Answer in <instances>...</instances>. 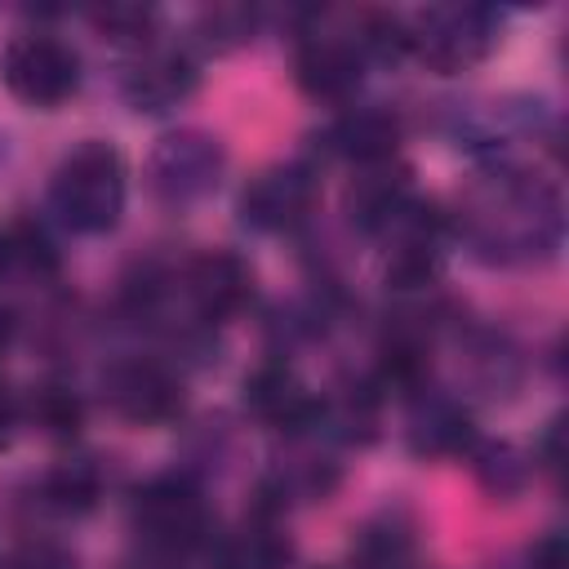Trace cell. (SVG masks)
<instances>
[{
    "label": "cell",
    "instance_id": "cell-1",
    "mask_svg": "<svg viewBox=\"0 0 569 569\" xmlns=\"http://www.w3.org/2000/svg\"><path fill=\"white\" fill-rule=\"evenodd\" d=\"M458 231L485 262H533L560 244V196L520 173L493 169L458 209Z\"/></svg>",
    "mask_w": 569,
    "mask_h": 569
},
{
    "label": "cell",
    "instance_id": "cell-2",
    "mask_svg": "<svg viewBox=\"0 0 569 569\" xmlns=\"http://www.w3.org/2000/svg\"><path fill=\"white\" fill-rule=\"evenodd\" d=\"M124 200H129L124 156L102 138L76 142L49 178V209L76 236L116 231L120 218H124Z\"/></svg>",
    "mask_w": 569,
    "mask_h": 569
},
{
    "label": "cell",
    "instance_id": "cell-3",
    "mask_svg": "<svg viewBox=\"0 0 569 569\" xmlns=\"http://www.w3.org/2000/svg\"><path fill=\"white\" fill-rule=\"evenodd\" d=\"M129 525L138 547L187 560L213 542V511L187 476H151L129 498Z\"/></svg>",
    "mask_w": 569,
    "mask_h": 569
},
{
    "label": "cell",
    "instance_id": "cell-4",
    "mask_svg": "<svg viewBox=\"0 0 569 569\" xmlns=\"http://www.w3.org/2000/svg\"><path fill=\"white\" fill-rule=\"evenodd\" d=\"M365 31L360 18L342 13H311V22L298 31L293 44V80L316 102H347L365 80Z\"/></svg>",
    "mask_w": 569,
    "mask_h": 569
},
{
    "label": "cell",
    "instance_id": "cell-5",
    "mask_svg": "<svg viewBox=\"0 0 569 569\" xmlns=\"http://www.w3.org/2000/svg\"><path fill=\"white\" fill-rule=\"evenodd\" d=\"M405 31H409V53L422 67L440 76H458L493 53L502 36V18L485 4H431L418 18H409Z\"/></svg>",
    "mask_w": 569,
    "mask_h": 569
},
{
    "label": "cell",
    "instance_id": "cell-6",
    "mask_svg": "<svg viewBox=\"0 0 569 569\" xmlns=\"http://www.w3.org/2000/svg\"><path fill=\"white\" fill-rule=\"evenodd\" d=\"M0 76L18 102L36 111H53L80 89V53L53 31H22L4 44Z\"/></svg>",
    "mask_w": 569,
    "mask_h": 569
},
{
    "label": "cell",
    "instance_id": "cell-7",
    "mask_svg": "<svg viewBox=\"0 0 569 569\" xmlns=\"http://www.w3.org/2000/svg\"><path fill=\"white\" fill-rule=\"evenodd\" d=\"M222 173H227V147L204 129H173L147 156V187L169 209H187L213 196Z\"/></svg>",
    "mask_w": 569,
    "mask_h": 569
},
{
    "label": "cell",
    "instance_id": "cell-8",
    "mask_svg": "<svg viewBox=\"0 0 569 569\" xmlns=\"http://www.w3.org/2000/svg\"><path fill=\"white\" fill-rule=\"evenodd\" d=\"M102 400L120 422L133 427H164L182 413L187 405V387L182 378L151 356H124L111 360L102 373Z\"/></svg>",
    "mask_w": 569,
    "mask_h": 569
},
{
    "label": "cell",
    "instance_id": "cell-9",
    "mask_svg": "<svg viewBox=\"0 0 569 569\" xmlns=\"http://www.w3.org/2000/svg\"><path fill=\"white\" fill-rule=\"evenodd\" d=\"M173 293L182 298L191 325L200 329H213V325H227L253 293V271L240 253H227V249H204L196 258H187L178 267V276H169Z\"/></svg>",
    "mask_w": 569,
    "mask_h": 569
},
{
    "label": "cell",
    "instance_id": "cell-10",
    "mask_svg": "<svg viewBox=\"0 0 569 569\" xmlns=\"http://www.w3.org/2000/svg\"><path fill=\"white\" fill-rule=\"evenodd\" d=\"M316 196H320V182H316V169L302 164V160H284V164H271L262 173H253L240 191V222L262 231V236H280V231H293L311 218L316 209Z\"/></svg>",
    "mask_w": 569,
    "mask_h": 569
},
{
    "label": "cell",
    "instance_id": "cell-11",
    "mask_svg": "<svg viewBox=\"0 0 569 569\" xmlns=\"http://www.w3.org/2000/svg\"><path fill=\"white\" fill-rule=\"evenodd\" d=\"M240 400L244 409L271 427V431H284V436H307L311 427L325 422V400L298 378V369H289L284 360H262L244 387H240Z\"/></svg>",
    "mask_w": 569,
    "mask_h": 569
},
{
    "label": "cell",
    "instance_id": "cell-12",
    "mask_svg": "<svg viewBox=\"0 0 569 569\" xmlns=\"http://www.w3.org/2000/svg\"><path fill=\"white\" fill-rule=\"evenodd\" d=\"M200 84V67L187 49H169V44H147L138 49V58L124 67L120 76V93L133 111L147 116H164L173 107H182Z\"/></svg>",
    "mask_w": 569,
    "mask_h": 569
},
{
    "label": "cell",
    "instance_id": "cell-13",
    "mask_svg": "<svg viewBox=\"0 0 569 569\" xmlns=\"http://www.w3.org/2000/svg\"><path fill=\"white\" fill-rule=\"evenodd\" d=\"M413 187H409V169H400L396 160L382 164H365L351 187H347V218L356 231L365 236H387L413 204Z\"/></svg>",
    "mask_w": 569,
    "mask_h": 569
},
{
    "label": "cell",
    "instance_id": "cell-14",
    "mask_svg": "<svg viewBox=\"0 0 569 569\" xmlns=\"http://www.w3.org/2000/svg\"><path fill=\"white\" fill-rule=\"evenodd\" d=\"M320 142H325L329 156L351 160L356 169L382 164V160H396L400 120H396L387 107H347V111H338V116L325 124Z\"/></svg>",
    "mask_w": 569,
    "mask_h": 569
},
{
    "label": "cell",
    "instance_id": "cell-15",
    "mask_svg": "<svg viewBox=\"0 0 569 569\" xmlns=\"http://www.w3.org/2000/svg\"><path fill=\"white\" fill-rule=\"evenodd\" d=\"M471 445H476L471 413L453 396H436L422 387L409 409V449L418 458H467Z\"/></svg>",
    "mask_w": 569,
    "mask_h": 569
},
{
    "label": "cell",
    "instance_id": "cell-16",
    "mask_svg": "<svg viewBox=\"0 0 569 569\" xmlns=\"http://www.w3.org/2000/svg\"><path fill=\"white\" fill-rule=\"evenodd\" d=\"M204 556H209V569H284L293 551H289V533L276 520V507H262L236 533L213 538Z\"/></svg>",
    "mask_w": 569,
    "mask_h": 569
},
{
    "label": "cell",
    "instance_id": "cell-17",
    "mask_svg": "<svg viewBox=\"0 0 569 569\" xmlns=\"http://www.w3.org/2000/svg\"><path fill=\"white\" fill-rule=\"evenodd\" d=\"M413 529L405 516L396 511H382L373 516L360 533H356V547H351V569H409L413 565Z\"/></svg>",
    "mask_w": 569,
    "mask_h": 569
},
{
    "label": "cell",
    "instance_id": "cell-18",
    "mask_svg": "<svg viewBox=\"0 0 569 569\" xmlns=\"http://www.w3.org/2000/svg\"><path fill=\"white\" fill-rule=\"evenodd\" d=\"M102 493V471L93 458H62L40 476V502L58 516H84L98 507Z\"/></svg>",
    "mask_w": 569,
    "mask_h": 569
},
{
    "label": "cell",
    "instance_id": "cell-19",
    "mask_svg": "<svg viewBox=\"0 0 569 569\" xmlns=\"http://www.w3.org/2000/svg\"><path fill=\"white\" fill-rule=\"evenodd\" d=\"M467 462L476 467V480L493 493V498H511L525 489L529 480V458L516 445H493V440H476L467 449Z\"/></svg>",
    "mask_w": 569,
    "mask_h": 569
},
{
    "label": "cell",
    "instance_id": "cell-20",
    "mask_svg": "<svg viewBox=\"0 0 569 569\" xmlns=\"http://www.w3.org/2000/svg\"><path fill=\"white\" fill-rule=\"evenodd\" d=\"M27 409H31V422L44 436H53V440H71L84 427V400L67 382H40L31 391V405Z\"/></svg>",
    "mask_w": 569,
    "mask_h": 569
},
{
    "label": "cell",
    "instance_id": "cell-21",
    "mask_svg": "<svg viewBox=\"0 0 569 569\" xmlns=\"http://www.w3.org/2000/svg\"><path fill=\"white\" fill-rule=\"evenodd\" d=\"M89 18H93V27H98L107 40H116V44H138V49L151 44V31H156V22H160V13L147 9V4H107V9H93Z\"/></svg>",
    "mask_w": 569,
    "mask_h": 569
},
{
    "label": "cell",
    "instance_id": "cell-22",
    "mask_svg": "<svg viewBox=\"0 0 569 569\" xmlns=\"http://www.w3.org/2000/svg\"><path fill=\"white\" fill-rule=\"evenodd\" d=\"M253 31H258V13L244 9V4H213V9L200 13V36L213 49L244 44V40H253Z\"/></svg>",
    "mask_w": 569,
    "mask_h": 569
},
{
    "label": "cell",
    "instance_id": "cell-23",
    "mask_svg": "<svg viewBox=\"0 0 569 569\" xmlns=\"http://www.w3.org/2000/svg\"><path fill=\"white\" fill-rule=\"evenodd\" d=\"M13 569H76V560L53 542H31L13 556Z\"/></svg>",
    "mask_w": 569,
    "mask_h": 569
},
{
    "label": "cell",
    "instance_id": "cell-24",
    "mask_svg": "<svg viewBox=\"0 0 569 569\" xmlns=\"http://www.w3.org/2000/svg\"><path fill=\"white\" fill-rule=\"evenodd\" d=\"M529 569H569L565 533H547L542 542H533V551H529Z\"/></svg>",
    "mask_w": 569,
    "mask_h": 569
},
{
    "label": "cell",
    "instance_id": "cell-25",
    "mask_svg": "<svg viewBox=\"0 0 569 569\" xmlns=\"http://www.w3.org/2000/svg\"><path fill=\"white\" fill-rule=\"evenodd\" d=\"M18 418H22V409H18V396H13V391L0 382V445H9V436H13Z\"/></svg>",
    "mask_w": 569,
    "mask_h": 569
},
{
    "label": "cell",
    "instance_id": "cell-26",
    "mask_svg": "<svg viewBox=\"0 0 569 569\" xmlns=\"http://www.w3.org/2000/svg\"><path fill=\"white\" fill-rule=\"evenodd\" d=\"M124 569H182V560H173V556H160V551H147V547H142Z\"/></svg>",
    "mask_w": 569,
    "mask_h": 569
},
{
    "label": "cell",
    "instance_id": "cell-27",
    "mask_svg": "<svg viewBox=\"0 0 569 569\" xmlns=\"http://www.w3.org/2000/svg\"><path fill=\"white\" fill-rule=\"evenodd\" d=\"M9 338H13V316H9L4 307H0V351L9 347Z\"/></svg>",
    "mask_w": 569,
    "mask_h": 569
},
{
    "label": "cell",
    "instance_id": "cell-28",
    "mask_svg": "<svg viewBox=\"0 0 569 569\" xmlns=\"http://www.w3.org/2000/svg\"><path fill=\"white\" fill-rule=\"evenodd\" d=\"M325 569H351V565H325Z\"/></svg>",
    "mask_w": 569,
    "mask_h": 569
}]
</instances>
